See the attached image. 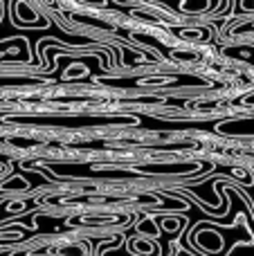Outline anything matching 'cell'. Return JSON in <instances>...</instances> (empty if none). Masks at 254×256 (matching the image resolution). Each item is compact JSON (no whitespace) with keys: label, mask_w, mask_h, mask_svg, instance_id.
Masks as SVG:
<instances>
[{"label":"cell","mask_w":254,"mask_h":256,"mask_svg":"<svg viewBox=\"0 0 254 256\" xmlns=\"http://www.w3.org/2000/svg\"><path fill=\"white\" fill-rule=\"evenodd\" d=\"M14 14H16V22H25V25H48L45 20H38V12H34L30 2H16L14 4Z\"/></svg>","instance_id":"obj_1"},{"label":"cell","mask_w":254,"mask_h":256,"mask_svg":"<svg viewBox=\"0 0 254 256\" xmlns=\"http://www.w3.org/2000/svg\"><path fill=\"white\" fill-rule=\"evenodd\" d=\"M246 102H248V104H254V97H248V99H246Z\"/></svg>","instance_id":"obj_2"},{"label":"cell","mask_w":254,"mask_h":256,"mask_svg":"<svg viewBox=\"0 0 254 256\" xmlns=\"http://www.w3.org/2000/svg\"><path fill=\"white\" fill-rule=\"evenodd\" d=\"M0 16H2V4H0Z\"/></svg>","instance_id":"obj_3"}]
</instances>
